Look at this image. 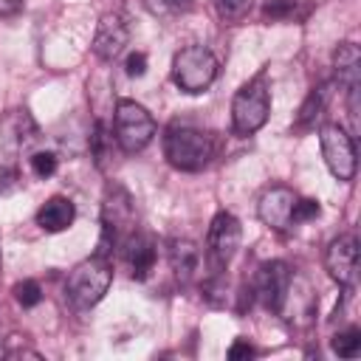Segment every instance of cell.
I'll list each match as a JSON object with an SVG mask.
<instances>
[{
  "label": "cell",
  "instance_id": "21",
  "mask_svg": "<svg viewBox=\"0 0 361 361\" xmlns=\"http://www.w3.org/2000/svg\"><path fill=\"white\" fill-rule=\"evenodd\" d=\"M28 164H31V172H34L37 178H51V175L56 172V155H54V152H45V149L34 152V155L28 158Z\"/></svg>",
  "mask_w": 361,
  "mask_h": 361
},
{
  "label": "cell",
  "instance_id": "16",
  "mask_svg": "<svg viewBox=\"0 0 361 361\" xmlns=\"http://www.w3.org/2000/svg\"><path fill=\"white\" fill-rule=\"evenodd\" d=\"M73 217H76L73 203H71L68 197H59V195H56V197L45 200L42 209L37 212V226H39L42 231L56 234V231H65V228L73 223Z\"/></svg>",
  "mask_w": 361,
  "mask_h": 361
},
{
  "label": "cell",
  "instance_id": "3",
  "mask_svg": "<svg viewBox=\"0 0 361 361\" xmlns=\"http://www.w3.org/2000/svg\"><path fill=\"white\" fill-rule=\"evenodd\" d=\"M110 282H113V268H110L107 257L93 254L90 259L79 262L71 271V276L65 282V296L76 310H85V307H93L107 293Z\"/></svg>",
  "mask_w": 361,
  "mask_h": 361
},
{
  "label": "cell",
  "instance_id": "9",
  "mask_svg": "<svg viewBox=\"0 0 361 361\" xmlns=\"http://www.w3.org/2000/svg\"><path fill=\"white\" fill-rule=\"evenodd\" d=\"M254 293L268 310L279 313L288 293H290V268H288V262H282V259L262 262L257 276H254Z\"/></svg>",
  "mask_w": 361,
  "mask_h": 361
},
{
  "label": "cell",
  "instance_id": "15",
  "mask_svg": "<svg viewBox=\"0 0 361 361\" xmlns=\"http://www.w3.org/2000/svg\"><path fill=\"white\" fill-rule=\"evenodd\" d=\"M166 259L169 268L180 282H192L200 271V248L192 240H169L166 243Z\"/></svg>",
  "mask_w": 361,
  "mask_h": 361
},
{
  "label": "cell",
  "instance_id": "6",
  "mask_svg": "<svg viewBox=\"0 0 361 361\" xmlns=\"http://www.w3.org/2000/svg\"><path fill=\"white\" fill-rule=\"evenodd\" d=\"M155 135V118L138 102L121 99L116 104V144L124 152H141Z\"/></svg>",
  "mask_w": 361,
  "mask_h": 361
},
{
  "label": "cell",
  "instance_id": "2",
  "mask_svg": "<svg viewBox=\"0 0 361 361\" xmlns=\"http://www.w3.org/2000/svg\"><path fill=\"white\" fill-rule=\"evenodd\" d=\"M135 209H133V197L124 186L113 183L107 186L104 195V206H102V237H99V257H110L116 248H121V243L135 231Z\"/></svg>",
  "mask_w": 361,
  "mask_h": 361
},
{
  "label": "cell",
  "instance_id": "5",
  "mask_svg": "<svg viewBox=\"0 0 361 361\" xmlns=\"http://www.w3.org/2000/svg\"><path fill=\"white\" fill-rule=\"evenodd\" d=\"M217 79V56L206 45L180 48L172 59V82L183 93H203Z\"/></svg>",
  "mask_w": 361,
  "mask_h": 361
},
{
  "label": "cell",
  "instance_id": "13",
  "mask_svg": "<svg viewBox=\"0 0 361 361\" xmlns=\"http://www.w3.org/2000/svg\"><path fill=\"white\" fill-rule=\"evenodd\" d=\"M121 254H124V259H127V265H130L133 279H147V276H149V271H152V265H155V243H152V237L133 231V234L121 243Z\"/></svg>",
  "mask_w": 361,
  "mask_h": 361
},
{
  "label": "cell",
  "instance_id": "4",
  "mask_svg": "<svg viewBox=\"0 0 361 361\" xmlns=\"http://www.w3.org/2000/svg\"><path fill=\"white\" fill-rule=\"evenodd\" d=\"M268 113H271L268 82H265V73H257L254 79H248L237 90V96L231 102V124H234V133L237 135L257 133L268 121Z\"/></svg>",
  "mask_w": 361,
  "mask_h": 361
},
{
  "label": "cell",
  "instance_id": "18",
  "mask_svg": "<svg viewBox=\"0 0 361 361\" xmlns=\"http://www.w3.org/2000/svg\"><path fill=\"white\" fill-rule=\"evenodd\" d=\"M333 87H336V82H322L319 87H313V90L307 93V99H305L302 107H299L296 127H310V124H316V121L322 118V113H324V107H327V102H330V96H333Z\"/></svg>",
  "mask_w": 361,
  "mask_h": 361
},
{
  "label": "cell",
  "instance_id": "25",
  "mask_svg": "<svg viewBox=\"0 0 361 361\" xmlns=\"http://www.w3.org/2000/svg\"><path fill=\"white\" fill-rule=\"evenodd\" d=\"M124 68H127V76H144V71H147V54H141V51L130 54L127 62H124Z\"/></svg>",
  "mask_w": 361,
  "mask_h": 361
},
{
  "label": "cell",
  "instance_id": "24",
  "mask_svg": "<svg viewBox=\"0 0 361 361\" xmlns=\"http://www.w3.org/2000/svg\"><path fill=\"white\" fill-rule=\"evenodd\" d=\"M319 200H307V197H299L296 200V206H293V223L299 226V223H305V220H313V217H319Z\"/></svg>",
  "mask_w": 361,
  "mask_h": 361
},
{
  "label": "cell",
  "instance_id": "27",
  "mask_svg": "<svg viewBox=\"0 0 361 361\" xmlns=\"http://www.w3.org/2000/svg\"><path fill=\"white\" fill-rule=\"evenodd\" d=\"M23 8V0H0V17H11Z\"/></svg>",
  "mask_w": 361,
  "mask_h": 361
},
{
  "label": "cell",
  "instance_id": "28",
  "mask_svg": "<svg viewBox=\"0 0 361 361\" xmlns=\"http://www.w3.org/2000/svg\"><path fill=\"white\" fill-rule=\"evenodd\" d=\"M169 8H189L192 6V0H164Z\"/></svg>",
  "mask_w": 361,
  "mask_h": 361
},
{
  "label": "cell",
  "instance_id": "20",
  "mask_svg": "<svg viewBox=\"0 0 361 361\" xmlns=\"http://www.w3.org/2000/svg\"><path fill=\"white\" fill-rule=\"evenodd\" d=\"M14 299H17V305H23V307H34V305L42 302V288H39L34 279H23V282L14 285Z\"/></svg>",
  "mask_w": 361,
  "mask_h": 361
},
{
  "label": "cell",
  "instance_id": "19",
  "mask_svg": "<svg viewBox=\"0 0 361 361\" xmlns=\"http://www.w3.org/2000/svg\"><path fill=\"white\" fill-rule=\"evenodd\" d=\"M330 347L341 358H355L361 353V330L358 327H347V330L336 333L333 341H330Z\"/></svg>",
  "mask_w": 361,
  "mask_h": 361
},
{
  "label": "cell",
  "instance_id": "23",
  "mask_svg": "<svg viewBox=\"0 0 361 361\" xmlns=\"http://www.w3.org/2000/svg\"><path fill=\"white\" fill-rule=\"evenodd\" d=\"M107 144H110L107 127L99 121V124H96V130H93V135H90V147H93V155H96V164H99V166H102V164H104V158H107Z\"/></svg>",
  "mask_w": 361,
  "mask_h": 361
},
{
  "label": "cell",
  "instance_id": "7",
  "mask_svg": "<svg viewBox=\"0 0 361 361\" xmlns=\"http://www.w3.org/2000/svg\"><path fill=\"white\" fill-rule=\"evenodd\" d=\"M319 144H322V155L327 169L333 172V178L338 180H353L355 175V141L350 133H344V127L338 124H322L319 130Z\"/></svg>",
  "mask_w": 361,
  "mask_h": 361
},
{
  "label": "cell",
  "instance_id": "26",
  "mask_svg": "<svg viewBox=\"0 0 361 361\" xmlns=\"http://www.w3.org/2000/svg\"><path fill=\"white\" fill-rule=\"evenodd\" d=\"M251 355H257V350H254L248 341H243V338H237V341L228 347V358H231V361H237V358H251Z\"/></svg>",
  "mask_w": 361,
  "mask_h": 361
},
{
  "label": "cell",
  "instance_id": "8",
  "mask_svg": "<svg viewBox=\"0 0 361 361\" xmlns=\"http://www.w3.org/2000/svg\"><path fill=\"white\" fill-rule=\"evenodd\" d=\"M240 240H243L240 220L231 212H217L209 226V234H206V254H209L214 271H223L234 259Z\"/></svg>",
  "mask_w": 361,
  "mask_h": 361
},
{
  "label": "cell",
  "instance_id": "14",
  "mask_svg": "<svg viewBox=\"0 0 361 361\" xmlns=\"http://www.w3.org/2000/svg\"><path fill=\"white\" fill-rule=\"evenodd\" d=\"M333 68H336V82L347 93H358V87H361V51L355 42H341L336 48Z\"/></svg>",
  "mask_w": 361,
  "mask_h": 361
},
{
  "label": "cell",
  "instance_id": "12",
  "mask_svg": "<svg viewBox=\"0 0 361 361\" xmlns=\"http://www.w3.org/2000/svg\"><path fill=\"white\" fill-rule=\"evenodd\" d=\"M130 39V31H127V23L121 20V14H102L99 23H96V34H93V54L99 59H116L124 45Z\"/></svg>",
  "mask_w": 361,
  "mask_h": 361
},
{
  "label": "cell",
  "instance_id": "22",
  "mask_svg": "<svg viewBox=\"0 0 361 361\" xmlns=\"http://www.w3.org/2000/svg\"><path fill=\"white\" fill-rule=\"evenodd\" d=\"M248 6H251V0H214L220 20H240L248 11Z\"/></svg>",
  "mask_w": 361,
  "mask_h": 361
},
{
  "label": "cell",
  "instance_id": "11",
  "mask_svg": "<svg viewBox=\"0 0 361 361\" xmlns=\"http://www.w3.org/2000/svg\"><path fill=\"white\" fill-rule=\"evenodd\" d=\"M324 268L341 288L355 285V279H358V240H355V234H341L327 245Z\"/></svg>",
  "mask_w": 361,
  "mask_h": 361
},
{
  "label": "cell",
  "instance_id": "17",
  "mask_svg": "<svg viewBox=\"0 0 361 361\" xmlns=\"http://www.w3.org/2000/svg\"><path fill=\"white\" fill-rule=\"evenodd\" d=\"M313 11L310 0H265L262 17L271 23H305Z\"/></svg>",
  "mask_w": 361,
  "mask_h": 361
},
{
  "label": "cell",
  "instance_id": "1",
  "mask_svg": "<svg viewBox=\"0 0 361 361\" xmlns=\"http://www.w3.org/2000/svg\"><path fill=\"white\" fill-rule=\"evenodd\" d=\"M164 155L175 169L197 172L212 161L214 141L206 130H197L189 124H172L164 135Z\"/></svg>",
  "mask_w": 361,
  "mask_h": 361
},
{
  "label": "cell",
  "instance_id": "10",
  "mask_svg": "<svg viewBox=\"0 0 361 361\" xmlns=\"http://www.w3.org/2000/svg\"><path fill=\"white\" fill-rule=\"evenodd\" d=\"M296 200H299V195L293 189H288V186H271V189L262 192V197L257 203V214H259V220L268 228L285 234V231H290L296 226L293 223V206H296Z\"/></svg>",
  "mask_w": 361,
  "mask_h": 361
}]
</instances>
